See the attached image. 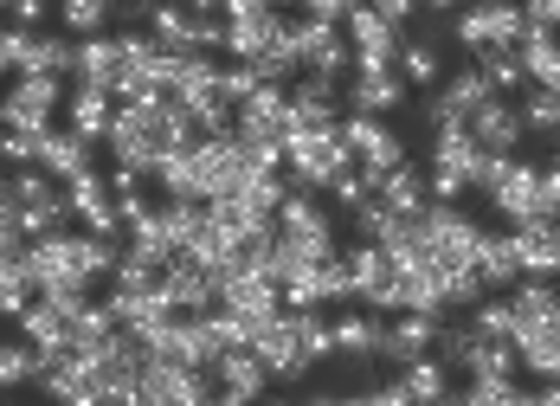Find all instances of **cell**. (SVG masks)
<instances>
[{
  "label": "cell",
  "mask_w": 560,
  "mask_h": 406,
  "mask_svg": "<svg viewBox=\"0 0 560 406\" xmlns=\"http://www.w3.org/2000/svg\"><path fill=\"white\" fill-rule=\"evenodd\" d=\"M341 252V227L336 213L316 200V194H283L278 207V227H271V278L283 271H303V265H329Z\"/></svg>",
  "instance_id": "1"
},
{
  "label": "cell",
  "mask_w": 560,
  "mask_h": 406,
  "mask_svg": "<svg viewBox=\"0 0 560 406\" xmlns=\"http://www.w3.org/2000/svg\"><path fill=\"white\" fill-rule=\"evenodd\" d=\"M252 155L238 136H194L187 142V194L194 200H232L252 181Z\"/></svg>",
  "instance_id": "2"
},
{
  "label": "cell",
  "mask_w": 560,
  "mask_h": 406,
  "mask_svg": "<svg viewBox=\"0 0 560 406\" xmlns=\"http://www.w3.org/2000/svg\"><path fill=\"white\" fill-rule=\"evenodd\" d=\"M283 181L296 187V194H323L341 169H354V155L341 149L336 129H290V142H283Z\"/></svg>",
  "instance_id": "3"
},
{
  "label": "cell",
  "mask_w": 560,
  "mask_h": 406,
  "mask_svg": "<svg viewBox=\"0 0 560 406\" xmlns=\"http://www.w3.org/2000/svg\"><path fill=\"white\" fill-rule=\"evenodd\" d=\"M477 239H483V227L470 220V213H457V207H425L419 213V258L445 278V271H464L470 258H477Z\"/></svg>",
  "instance_id": "4"
},
{
  "label": "cell",
  "mask_w": 560,
  "mask_h": 406,
  "mask_svg": "<svg viewBox=\"0 0 560 406\" xmlns=\"http://www.w3.org/2000/svg\"><path fill=\"white\" fill-rule=\"evenodd\" d=\"M445 33L457 39V53H490V46H515L522 33V7L515 0H464L445 20Z\"/></svg>",
  "instance_id": "5"
},
{
  "label": "cell",
  "mask_w": 560,
  "mask_h": 406,
  "mask_svg": "<svg viewBox=\"0 0 560 406\" xmlns=\"http://www.w3.org/2000/svg\"><path fill=\"white\" fill-rule=\"evenodd\" d=\"M7 187H13V200H20V232H26V239H52V232H65V220H71L65 181H52L46 169H13Z\"/></svg>",
  "instance_id": "6"
},
{
  "label": "cell",
  "mask_w": 560,
  "mask_h": 406,
  "mask_svg": "<svg viewBox=\"0 0 560 406\" xmlns=\"http://www.w3.org/2000/svg\"><path fill=\"white\" fill-rule=\"evenodd\" d=\"M336 136H341V149L354 155V169L361 174H387L406 162V136L393 129L387 116H361V111H348L336 123Z\"/></svg>",
  "instance_id": "7"
},
{
  "label": "cell",
  "mask_w": 560,
  "mask_h": 406,
  "mask_svg": "<svg viewBox=\"0 0 560 406\" xmlns=\"http://www.w3.org/2000/svg\"><path fill=\"white\" fill-rule=\"evenodd\" d=\"M58 104H65V78L26 71V78H13V84H7V97H0V123H7V129L39 136V129H52Z\"/></svg>",
  "instance_id": "8"
},
{
  "label": "cell",
  "mask_w": 560,
  "mask_h": 406,
  "mask_svg": "<svg viewBox=\"0 0 560 406\" xmlns=\"http://www.w3.org/2000/svg\"><path fill=\"white\" fill-rule=\"evenodd\" d=\"M341 39H348V71H393V58H399V26L381 20L374 7H348V20H341Z\"/></svg>",
  "instance_id": "9"
},
{
  "label": "cell",
  "mask_w": 560,
  "mask_h": 406,
  "mask_svg": "<svg viewBox=\"0 0 560 406\" xmlns=\"http://www.w3.org/2000/svg\"><path fill=\"white\" fill-rule=\"evenodd\" d=\"M283 39H290V58H296V71H316V78H348V39H341V26L329 20H290L283 26Z\"/></svg>",
  "instance_id": "10"
},
{
  "label": "cell",
  "mask_w": 560,
  "mask_h": 406,
  "mask_svg": "<svg viewBox=\"0 0 560 406\" xmlns=\"http://www.w3.org/2000/svg\"><path fill=\"white\" fill-rule=\"evenodd\" d=\"M252 355H258V368L271 374V381H283V387H296L303 374H310V361H303V343H296V316L290 310H278L258 336H252Z\"/></svg>",
  "instance_id": "11"
},
{
  "label": "cell",
  "mask_w": 560,
  "mask_h": 406,
  "mask_svg": "<svg viewBox=\"0 0 560 406\" xmlns=\"http://www.w3.org/2000/svg\"><path fill=\"white\" fill-rule=\"evenodd\" d=\"M509 316H515L509 343H515V336H560V290L548 285V278H515Z\"/></svg>",
  "instance_id": "12"
},
{
  "label": "cell",
  "mask_w": 560,
  "mask_h": 406,
  "mask_svg": "<svg viewBox=\"0 0 560 406\" xmlns=\"http://www.w3.org/2000/svg\"><path fill=\"white\" fill-rule=\"evenodd\" d=\"M464 136L477 142V155H515L522 149V116L509 97H483L477 111L464 116Z\"/></svg>",
  "instance_id": "13"
},
{
  "label": "cell",
  "mask_w": 560,
  "mask_h": 406,
  "mask_svg": "<svg viewBox=\"0 0 560 406\" xmlns=\"http://www.w3.org/2000/svg\"><path fill=\"white\" fill-rule=\"evenodd\" d=\"M509 252H515V278H548L560 271V227H509Z\"/></svg>",
  "instance_id": "14"
},
{
  "label": "cell",
  "mask_w": 560,
  "mask_h": 406,
  "mask_svg": "<svg viewBox=\"0 0 560 406\" xmlns=\"http://www.w3.org/2000/svg\"><path fill=\"white\" fill-rule=\"evenodd\" d=\"M432 316H381V361H387L393 374L406 368V361H419V355H432Z\"/></svg>",
  "instance_id": "15"
},
{
  "label": "cell",
  "mask_w": 560,
  "mask_h": 406,
  "mask_svg": "<svg viewBox=\"0 0 560 406\" xmlns=\"http://www.w3.org/2000/svg\"><path fill=\"white\" fill-rule=\"evenodd\" d=\"M71 78L78 84H97V91H116L122 84V53H116V33H91L71 46Z\"/></svg>",
  "instance_id": "16"
},
{
  "label": "cell",
  "mask_w": 560,
  "mask_h": 406,
  "mask_svg": "<svg viewBox=\"0 0 560 406\" xmlns=\"http://www.w3.org/2000/svg\"><path fill=\"white\" fill-rule=\"evenodd\" d=\"M348 104L361 116H393L412 104V91L399 84V71H348Z\"/></svg>",
  "instance_id": "17"
},
{
  "label": "cell",
  "mask_w": 560,
  "mask_h": 406,
  "mask_svg": "<svg viewBox=\"0 0 560 406\" xmlns=\"http://www.w3.org/2000/svg\"><path fill=\"white\" fill-rule=\"evenodd\" d=\"M58 111H65V129H71L78 142H104V129H110V111H116V104H110V91H97V84H71Z\"/></svg>",
  "instance_id": "18"
},
{
  "label": "cell",
  "mask_w": 560,
  "mask_h": 406,
  "mask_svg": "<svg viewBox=\"0 0 560 406\" xmlns=\"http://www.w3.org/2000/svg\"><path fill=\"white\" fill-rule=\"evenodd\" d=\"M509 53H515V65H522V78H528V84L560 91V53H555V33H548V26H522Z\"/></svg>",
  "instance_id": "19"
},
{
  "label": "cell",
  "mask_w": 560,
  "mask_h": 406,
  "mask_svg": "<svg viewBox=\"0 0 560 406\" xmlns=\"http://www.w3.org/2000/svg\"><path fill=\"white\" fill-rule=\"evenodd\" d=\"M368 187H374V200H381L387 213H419V207H432V200H425V169H419L412 155L387 174H368Z\"/></svg>",
  "instance_id": "20"
},
{
  "label": "cell",
  "mask_w": 560,
  "mask_h": 406,
  "mask_svg": "<svg viewBox=\"0 0 560 406\" xmlns=\"http://www.w3.org/2000/svg\"><path fill=\"white\" fill-rule=\"evenodd\" d=\"M33 169H46L52 181H78V174H91V142H78L71 129H39Z\"/></svg>",
  "instance_id": "21"
},
{
  "label": "cell",
  "mask_w": 560,
  "mask_h": 406,
  "mask_svg": "<svg viewBox=\"0 0 560 406\" xmlns=\"http://www.w3.org/2000/svg\"><path fill=\"white\" fill-rule=\"evenodd\" d=\"M329 355H341V361H381V316L348 310L341 323H329Z\"/></svg>",
  "instance_id": "22"
},
{
  "label": "cell",
  "mask_w": 560,
  "mask_h": 406,
  "mask_svg": "<svg viewBox=\"0 0 560 406\" xmlns=\"http://www.w3.org/2000/svg\"><path fill=\"white\" fill-rule=\"evenodd\" d=\"M393 71H399V84H406V91H432V84L445 78V65H439V39L399 33V58H393Z\"/></svg>",
  "instance_id": "23"
},
{
  "label": "cell",
  "mask_w": 560,
  "mask_h": 406,
  "mask_svg": "<svg viewBox=\"0 0 560 406\" xmlns=\"http://www.w3.org/2000/svg\"><path fill=\"white\" fill-rule=\"evenodd\" d=\"M213 381L232 387V394H245V401H265V387H271V374L258 368V355H252V348H225L220 361H213Z\"/></svg>",
  "instance_id": "24"
},
{
  "label": "cell",
  "mask_w": 560,
  "mask_h": 406,
  "mask_svg": "<svg viewBox=\"0 0 560 406\" xmlns=\"http://www.w3.org/2000/svg\"><path fill=\"white\" fill-rule=\"evenodd\" d=\"M399 387H406V401L412 406H439V401H451V368L445 361H432V355H419V361L399 368Z\"/></svg>",
  "instance_id": "25"
},
{
  "label": "cell",
  "mask_w": 560,
  "mask_h": 406,
  "mask_svg": "<svg viewBox=\"0 0 560 406\" xmlns=\"http://www.w3.org/2000/svg\"><path fill=\"white\" fill-rule=\"evenodd\" d=\"M477 162H483V155H477V142L464 136V123H439V129H432V162H425V169H451V174L470 181Z\"/></svg>",
  "instance_id": "26"
},
{
  "label": "cell",
  "mask_w": 560,
  "mask_h": 406,
  "mask_svg": "<svg viewBox=\"0 0 560 406\" xmlns=\"http://www.w3.org/2000/svg\"><path fill=\"white\" fill-rule=\"evenodd\" d=\"M515 116H522V136H541V142L555 149V136H560V91L522 84V104H515Z\"/></svg>",
  "instance_id": "27"
},
{
  "label": "cell",
  "mask_w": 560,
  "mask_h": 406,
  "mask_svg": "<svg viewBox=\"0 0 560 406\" xmlns=\"http://www.w3.org/2000/svg\"><path fill=\"white\" fill-rule=\"evenodd\" d=\"M470 271L483 278V290H509V285H515V252H509V232H503V239H497V232H483V239H477Z\"/></svg>",
  "instance_id": "28"
},
{
  "label": "cell",
  "mask_w": 560,
  "mask_h": 406,
  "mask_svg": "<svg viewBox=\"0 0 560 406\" xmlns=\"http://www.w3.org/2000/svg\"><path fill=\"white\" fill-rule=\"evenodd\" d=\"M515 368H528L535 381H560V336H515Z\"/></svg>",
  "instance_id": "29"
},
{
  "label": "cell",
  "mask_w": 560,
  "mask_h": 406,
  "mask_svg": "<svg viewBox=\"0 0 560 406\" xmlns=\"http://www.w3.org/2000/svg\"><path fill=\"white\" fill-rule=\"evenodd\" d=\"M71 33H33V53H26V71H46V78H65L71 71ZM20 71V78H26Z\"/></svg>",
  "instance_id": "30"
},
{
  "label": "cell",
  "mask_w": 560,
  "mask_h": 406,
  "mask_svg": "<svg viewBox=\"0 0 560 406\" xmlns=\"http://www.w3.org/2000/svg\"><path fill=\"white\" fill-rule=\"evenodd\" d=\"M464 374H470V381H515V348L477 336V348H470V368H464Z\"/></svg>",
  "instance_id": "31"
},
{
  "label": "cell",
  "mask_w": 560,
  "mask_h": 406,
  "mask_svg": "<svg viewBox=\"0 0 560 406\" xmlns=\"http://www.w3.org/2000/svg\"><path fill=\"white\" fill-rule=\"evenodd\" d=\"M58 20L71 39H91V33H110V0H58Z\"/></svg>",
  "instance_id": "32"
},
{
  "label": "cell",
  "mask_w": 560,
  "mask_h": 406,
  "mask_svg": "<svg viewBox=\"0 0 560 406\" xmlns=\"http://www.w3.org/2000/svg\"><path fill=\"white\" fill-rule=\"evenodd\" d=\"M477 336H490V343H509V329H515V316H509V297H497V290H483L477 303H470V316H464Z\"/></svg>",
  "instance_id": "33"
},
{
  "label": "cell",
  "mask_w": 560,
  "mask_h": 406,
  "mask_svg": "<svg viewBox=\"0 0 560 406\" xmlns=\"http://www.w3.org/2000/svg\"><path fill=\"white\" fill-rule=\"evenodd\" d=\"M470 65L483 71V84H490L497 97H509V91H522V84H528V78H522V65H515V53H509V46H490V53H477Z\"/></svg>",
  "instance_id": "34"
},
{
  "label": "cell",
  "mask_w": 560,
  "mask_h": 406,
  "mask_svg": "<svg viewBox=\"0 0 560 406\" xmlns=\"http://www.w3.org/2000/svg\"><path fill=\"white\" fill-rule=\"evenodd\" d=\"M33 381V343H0V394Z\"/></svg>",
  "instance_id": "35"
},
{
  "label": "cell",
  "mask_w": 560,
  "mask_h": 406,
  "mask_svg": "<svg viewBox=\"0 0 560 406\" xmlns=\"http://www.w3.org/2000/svg\"><path fill=\"white\" fill-rule=\"evenodd\" d=\"M155 7H162V0H110V33H136V26H149Z\"/></svg>",
  "instance_id": "36"
},
{
  "label": "cell",
  "mask_w": 560,
  "mask_h": 406,
  "mask_svg": "<svg viewBox=\"0 0 560 406\" xmlns=\"http://www.w3.org/2000/svg\"><path fill=\"white\" fill-rule=\"evenodd\" d=\"M323 194H336V207H361V200H368L374 187H368V174H361V169H341L336 181L323 187Z\"/></svg>",
  "instance_id": "37"
},
{
  "label": "cell",
  "mask_w": 560,
  "mask_h": 406,
  "mask_svg": "<svg viewBox=\"0 0 560 406\" xmlns=\"http://www.w3.org/2000/svg\"><path fill=\"white\" fill-rule=\"evenodd\" d=\"M187 13H194V53H220L225 20H220V13H200V7H187Z\"/></svg>",
  "instance_id": "38"
},
{
  "label": "cell",
  "mask_w": 560,
  "mask_h": 406,
  "mask_svg": "<svg viewBox=\"0 0 560 406\" xmlns=\"http://www.w3.org/2000/svg\"><path fill=\"white\" fill-rule=\"evenodd\" d=\"M361 406H412V401H406V387H399V374H393V381H368V387H361Z\"/></svg>",
  "instance_id": "39"
},
{
  "label": "cell",
  "mask_w": 560,
  "mask_h": 406,
  "mask_svg": "<svg viewBox=\"0 0 560 406\" xmlns=\"http://www.w3.org/2000/svg\"><path fill=\"white\" fill-rule=\"evenodd\" d=\"M7 13H13V26H26V33H39V26H46V13H52V0H13Z\"/></svg>",
  "instance_id": "40"
},
{
  "label": "cell",
  "mask_w": 560,
  "mask_h": 406,
  "mask_svg": "<svg viewBox=\"0 0 560 406\" xmlns=\"http://www.w3.org/2000/svg\"><path fill=\"white\" fill-rule=\"evenodd\" d=\"M104 187H110V200H129V194H142L149 181H142L136 169H110V174H104Z\"/></svg>",
  "instance_id": "41"
},
{
  "label": "cell",
  "mask_w": 560,
  "mask_h": 406,
  "mask_svg": "<svg viewBox=\"0 0 560 406\" xmlns=\"http://www.w3.org/2000/svg\"><path fill=\"white\" fill-rule=\"evenodd\" d=\"M296 7H303V13H310V20H329V26H341V20H348V7H354V0H296Z\"/></svg>",
  "instance_id": "42"
},
{
  "label": "cell",
  "mask_w": 560,
  "mask_h": 406,
  "mask_svg": "<svg viewBox=\"0 0 560 406\" xmlns=\"http://www.w3.org/2000/svg\"><path fill=\"white\" fill-rule=\"evenodd\" d=\"M361 7H374L381 20H393V26H406V20L419 13V0H361Z\"/></svg>",
  "instance_id": "43"
},
{
  "label": "cell",
  "mask_w": 560,
  "mask_h": 406,
  "mask_svg": "<svg viewBox=\"0 0 560 406\" xmlns=\"http://www.w3.org/2000/svg\"><path fill=\"white\" fill-rule=\"evenodd\" d=\"M310 406H361V387H341V394H316Z\"/></svg>",
  "instance_id": "44"
},
{
  "label": "cell",
  "mask_w": 560,
  "mask_h": 406,
  "mask_svg": "<svg viewBox=\"0 0 560 406\" xmlns=\"http://www.w3.org/2000/svg\"><path fill=\"white\" fill-rule=\"evenodd\" d=\"M457 7H464V0H419V13H432V20H451Z\"/></svg>",
  "instance_id": "45"
},
{
  "label": "cell",
  "mask_w": 560,
  "mask_h": 406,
  "mask_svg": "<svg viewBox=\"0 0 560 406\" xmlns=\"http://www.w3.org/2000/svg\"><path fill=\"white\" fill-rule=\"evenodd\" d=\"M207 406H252V401H245V394H232V387H213V394H207Z\"/></svg>",
  "instance_id": "46"
},
{
  "label": "cell",
  "mask_w": 560,
  "mask_h": 406,
  "mask_svg": "<svg viewBox=\"0 0 560 406\" xmlns=\"http://www.w3.org/2000/svg\"><path fill=\"white\" fill-rule=\"evenodd\" d=\"M252 406H290V394H271V401H252Z\"/></svg>",
  "instance_id": "47"
},
{
  "label": "cell",
  "mask_w": 560,
  "mask_h": 406,
  "mask_svg": "<svg viewBox=\"0 0 560 406\" xmlns=\"http://www.w3.org/2000/svg\"><path fill=\"white\" fill-rule=\"evenodd\" d=\"M252 7H283V0H252Z\"/></svg>",
  "instance_id": "48"
},
{
  "label": "cell",
  "mask_w": 560,
  "mask_h": 406,
  "mask_svg": "<svg viewBox=\"0 0 560 406\" xmlns=\"http://www.w3.org/2000/svg\"><path fill=\"white\" fill-rule=\"evenodd\" d=\"M439 406H464V401H457V394H451V401H439Z\"/></svg>",
  "instance_id": "49"
}]
</instances>
